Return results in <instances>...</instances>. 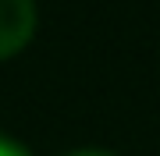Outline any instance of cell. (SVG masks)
Instances as JSON below:
<instances>
[{
  "mask_svg": "<svg viewBox=\"0 0 160 156\" xmlns=\"http://www.w3.org/2000/svg\"><path fill=\"white\" fill-rule=\"evenodd\" d=\"M36 32V0H0V60L29 46Z\"/></svg>",
  "mask_w": 160,
  "mask_h": 156,
  "instance_id": "cell-1",
  "label": "cell"
},
{
  "mask_svg": "<svg viewBox=\"0 0 160 156\" xmlns=\"http://www.w3.org/2000/svg\"><path fill=\"white\" fill-rule=\"evenodd\" d=\"M0 156H32V153L25 149L22 142H14V139H7V135H0Z\"/></svg>",
  "mask_w": 160,
  "mask_h": 156,
  "instance_id": "cell-2",
  "label": "cell"
},
{
  "mask_svg": "<svg viewBox=\"0 0 160 156\" xmlns=\"http://www.w3.org/2000/svg\"><path fill=\"white\" fill-rule=\"evenodd\" d=\"M68 156H114V153H107V149H75Z\"/></svg>",
  "mask_w": 160,
  "mask_h": 156,
  "instance_id": "cell-3",
  "label": "cell"
}]
</instances>
